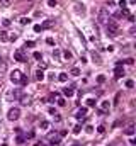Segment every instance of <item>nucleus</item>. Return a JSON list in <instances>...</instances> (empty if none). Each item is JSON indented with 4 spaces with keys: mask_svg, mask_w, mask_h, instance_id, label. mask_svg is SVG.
<instances>
[{
    "mask_svg": "<svg viewBox=\"0 0 136 146\" xmlns=\"http://www.w3.org/2000/svg\"><path fill=\"white\" fill-rule=\"evenodd\" d=\"M15 143H17V145H22V143H24V138H22V136H17V138H15Z\"/></svg>",
    "mask_w": 136,
    "mask_h": 146,
    "instance_id": "obj_29",
    "label": "nucleus"
},
{
    "mask_svg": "<svg viewBox=\"0 0 136 146\" xmlns=\"http://www.w3.org/2000/svg\"><path fill=\"white\" fill-rule=\"evenodd\" d=\"M22 71H19V70H14L12 73H10V80L14 82V83H20V80H22Z\"/></svg>",
    "mask_w": 136,
    "mask_h": 146,
    "instance_id": "obj_4",
    "label": "nucleus"
},
{
    "mask_svg": "<svg viewBox=\"0 0 136 146\" xmlns=\"http://www.w3.org/2000/svg\"><path fill=\"white\" fill-rule=\"evenodd\" d=\"M126 87L128 88H133V87H135V82H133V80H126Z\"/></svg>",
    "mask_w": 136,
    "mask_h": 146,
    "instance_id": "obj_25",
    "label": "nucleus"
},
{
    "mask_svg": "<svg viewBox=\"0 0 136 146\" xmlns=\"http://www.w3.org/2000/svg\"><path fill=\"white\" fill-rule=\"evenodd\" d=\"M56 97H58L56 94H51V95H49V97L46 98V102H55V100H56Z\"/></svg>",
    "mask_w": 136,
    "mask_h": 146,
    "instance_id": "obj_17",
    "label": "nucleus"
},
{
    "mask_svg": "<svg viewBox=\"0 0 136 146\" xmlns=\"http://www.w3.org/2000/svg\"><path fill=\"white\" fill-rule=\"evenodd\" d=\"M107 20H109V12H107V9H100L99 10V22H100V24H106Z\"/></svg>",
    "mask_w": 136,
    "mask_h": 146,
    "instance_id": "obj_5",
    "label": "nucleus"
},
{
    "mask_svg": "<svg viewBox=\"0 0 136 146\" xmlns=\"http://www.w3.org/2000/svg\"><path fill=\"white\" fill-rule=\"evenodd\" d=\"M109 107H111V102H109V100H102V102H100V109H102V110H107Z\"/></svg>",
    "mask_w": 136,
    "mask_h": 146,
    "instance_id": "obj_10",
    "label": "nucleus"
},
{
    "mask_svg": "<svg viewBox=\"0 0 136 146\" xmlns=\"http://www.w3.org/2000/svg\"><path fill=\"white\" fill-rule=\"evenodd\" d=\"M71 146H78V145H71Z\"/></svg>",
    "mask_w": 136,
    "mask_h": 146,
    "instance_id": "obj_42",
    "label": "nucleus"
},
{
    "mask_svg": "<svg viewBox=\"0 0 136 146\" xmlns=\"http://www.w3.org/2000/svg\"><path fill=\"white\" fill-rule=\"evenodd\" d=\"M56 102H58L60 107H65V105H67V102H65V98L63 97H56Z\"/></svg>",
    "mask_w": 136,
    "mask_h": 146,
    "instance_id": "obj_13",
    "label": "nucleus"
},
{
    "mask_svg": "<svg viewBox=\"0 0 136 146\" xmlns=\"http://www.w3.org/2000/svg\"><path fill=\"white\" fill-rule=\"evenodd\" d=\"M87 107H95V100L94 98H87Z\"/></svg>",
    "mask_w": 136,
    "mask_h": 146,
    "instance_id": "obj_16",
    "label": "nucleus"
},
{
    "mask_svg": "<svg viewBox=\"0 0 136 146\" xmlns=\"http://www.w3.org/2000/svg\"><path fill=\"white\" fill-rule=\"evenodd\" d=\"M124 65V59H119V61H116V66H123Z\"/></svg>",
    "mask_w": 136,
    "mask_h": 146,
    "instance_id": "obj_36",
    "label": "nucleus"
},
{
    "mask_svg": "<svg viewBox=\"0 0 136 146\" xmlns=\"http://www.w3.org/2000/svg\"><path fill=\"white\" fill-rule=\"evenodd\" d=\"M32 56H34V59H39V61L43 59V54H41L39 51H34V54H32Z\"/></svg>",
    "mask_w": 136,
    "mask_h": 146,
    "instance_id": "obj_20",
    "label": "nucleus"
},
{
    "mask_svg": "<svg viewBox=\"0 0 136 146\" xmlns=\"http://www.w3.org/2000/svg\"><path fill=\"white\" fill-rule=\"evenodd\" d=\"M119 7H121V9H126V7H128V2H126V0H121V2H119Z\"/></svg>",
    "mask_w": 136,
    "mask_h": 146,
    "instance_id": "obj_27",
    "label": "nucleus"
},
{
    "mask_svg": "<svg viewBox=\"0 0 136 146\" xmlns=\"http://www.w3.org/2000/svg\"><path fill=\"white\" fill-rule=\"evenodd\" d=\"M41 31H43V27H41L39 24H36V26H34V32H41Z\"/></svg>",
    "mask_w": 136,
    "mask_h": 146,
    "instance_id": "obj_32",
    "label": "nucleus"
},
{
    "mask_svg": "<svg viewBox=\"0 0 136 146\" xmlns=\"http://www.w3.org/2000/svg\"><path fill=\"white\" fill-rule=\"evenodd\" d=\"M46 43H48V44H51V46L55 44V41H53V38H48V39H46Z\"/></svg>",
    "mask_w": 136,
    "mask_h": 146,
    "instance_id": "obj_39",
    "label": "nucleus"
},
{
    "mask_svg": "<svg viewBox=\"0 0 136 146\" xmlns=\"http://www.w3.org/2000/svg\"><path fill=\"white\" fill-rule=\"evenodd\" d=\"M61 143V139L58 136H49V146H58Z\"/></svg>",
    "mask_w": 136,
    "mask_h": 146,
    "instance_id": "obj_8",
    "label": "nucleus"
},
{
    "mask_svg": "<svg viewBox=\"0 0 136 146\" xmlns=\"http://www.w3.org/2000/svg\"><path fill=\"white\" fill-rule=\"evenodd\" d=\"M97 131H99V133H100V134H102V133L106 131V127H104V126H99V129H97Z\"/></svg>",
    "mask_w": 136,
    "mask_h": 146,
    "instance_id": "obj_40",
    "label": "nucleus"
},
{
    "mask_svg": "<svg viewBox=\"0 0 136 146\" xmlns=\"http://www.w3.org/2000/svg\"><path fill=\"white\" fill-rule=\"evenodd\" d=\"M124 63H126V65H135V59H133V58H128V59H124Z\"/></svg>",
    "mask_w": 136,
    "mask_h": 146,
    "instance_id": "obj_30",
    "label": "nucleus"
},
{
    "mask_svg": "<svg viewBox=\"0 0 136 146\" xmlns=\"http://www.w3.org/2000/svg\"><path fill=\"white\" fill-rule=\"evenodd\" d=\"M63 56H65V59H71V56H73V54H71V53H70V51H65V53H63Z\"/></svg>",
    "mask_w": 136,
    "mask_h": 146,
    "instance_id": "obj_23",
    "label": "nucleus"
},
{
    "mask_svg": "<svg viewBox=\"0 0 136 146\" xmlns=\"http://www.w3.org/2000/svg\"><path fill=\"white\" fill-rule=\"evenodd\" d=\"M53 24H55V20H44V22L41 24V27H43V29H46V27H51Z\"/></svg>",
    "mask_w": 136,
    "mask_h": 146,
    "instance_id": "obj_11",
    "label": "nucleus"
},
{
    "mask_svg": "<svg viewBox=\"0 0 136 146\" xmlns=\"http://www.w3.org/2000/svg\"><path fill=\"white\" fill-rule=\"evenodd\" d=\"M106 24H107V34L109 36H117L119 34V26H117V22L114 19H109Z\"/></svg>",
    "mask_w": 136,
    "mask_h": 146,
    "instance_id": "obj_1",
    "label": "nucleus"
},
{
    "mask_svg": "<svg viewBox=\"0 0 136 146\" xmlns=\"http://www.w3.org/2000/svg\"><path fill=\"white\" fill-rule=\"evenodd\" d=\"M49 114H51V116H55V114H58V112H56V110H55V109L53 107H49V110H48Z\"/></svg>",
    "mask_w": 136,
    "mask_h": 146,
    "instance_id": "obj_37",
    "label": "nucleus"
},
{
    "mask_svg": "<svg viewBox=\"0 0 136 146\" xmlns=\"http://www.w3.org/2000/svg\"><path fill=\"white\" fill-rule=\"evenodd\" d=\"M9 36H7V32H0V41H7Z\"/></svg>",
    "mask_w": 136,
    "mask_h": 146,
    "instance_id": "obj_24",
    "label": "nucleus"
},
{
    "mask_svg": "<svg viewBox=\"0 0 136 146\" xmlns=\"http://www.w3.org/2000/svg\"><path fill=\"white\" fill-rule=\"evenodd\" d=\"M87 110H88V107H82V109H78V112L75 114V117H77L78 121H82L83 117L87 116Z\"/></svg>",
    "mask_w": 136,
    "mask_h": 146,
    "instance_id": "obj_6",
    "label": "nucleus"
},
{
    "mask_svg": "<svg viewBox=\"0 0 136 146\" xmlns=\"http://www.w3.org/2000/svg\"><path fill=\"white\" fill-rule=\"evenodd\" d=\"M26 46H27V48H32V46H34V41H27Z\"/></svg>",
    "mask_w": 136,
    "mask_h": 146,
    "instance_id": "obj_38",
    "label": "nucleus"
},
{
    "mask_svg": "<svg viewBox=\"0 0 136 146\" xmlns=\"http://www.w3.org/2000/svg\"><path fill=\"white\" fill-rule=\"evenodd\" d=\"M48 127H49L48 121H41V129H48Z\"/></svg>",
    "mask_w": 136,
    "mask_h": 146,
    "instance_id": "obj_22",
    "label": "nucleus"
},
{
    "mask_svg": "<svg viewBox=\"0 0 136 146\" xmlns=\"http://www.w3.org/2000/svg\"><path fill=\"white\" fill-rule=\"evenodd\" d=\"M53 117H55V121H56V122H60V121H61V116H60V114H55Z\"/></svg>",
    "mask_w": 136,
    "mask_h": 146,
    "instance_id": "obj_35",
    "label": "nucleus"
},
{
    "mask_svg": "<svg viewBox=\"0 0 136 146\" xmlns=\"http://www.w3.org/2000/svg\"><path fill=\"white\" fill-rule=\"evenodd\" d=\"M53 56H55V58L58 59L60 56H61V53H60V49H55V51H53Z\"/></svg>",
    "mask_w": 136,
    "mask_h": 146,
    "instance_id": "obj_28",
    "label": "nucleus"
},
{
    "mask_svg": "<svg viewBox=\"0 0 136 146\" xmlns=\"http://www.w3.org/2000/svg\"><path fill=\"white\" fill-rule=\"evenodd\" d=\"M58 80H60V82H67V80H68V75H67V73H60V75H58Z\"/></svg>",
    "mask_w": 136,
    "mask_h": 146,
    "instance_id": "obj_15",
    "label": "nucleus"
},
{
    "mask_svg": "<svg viewBox=\"0 0 136 146\" xmlns=\"http://www.w3.org/2000/svg\"><path fill=\"white\" fill-rule=\"evenodd\" d=\"M85 131H87L88 134H92V133H94V127L92 126H85Z\"/></svg>",
    "mask_w": 136,
    "mask_h": 146,
    "instance_id": "obj_31",
    "label": "nucleus"
},
{
    "mask_svg": "<svg viewBox=\"0 0 136 146\" xmlns=\"http://www.w3.org/2000/svg\"><path fill=\"white\" fill-rule=\"evenodd\" d=\"M70 75H73V77H78V75H80V70H78V68H71Z\"/></svg>",
    "mask_w": 136,
    "mask_h": 146,
    "instance_id": "obj_19",
    "label": "nucleus"
},
{
    "mask_svg": "<svg viewBox=\"0 0 136 146\" xmlns=\"http://www.w3.org/2000/svg\"><path fill=\"white\" fill-rule=\"evenodd\" d=\"M27 83V77L26 75H22V80H20V85H26Z\"/></svg>",
    "mask_w": 136,
    "mask_h": 146,
    "instance_id": "obj_33",
    "label": "nucleus"
},
{
    "mask_svg": "<svg viewBox=\"0 0 136 146\" xmlns=\"http://www.w3.org/2000/svg\"><path fill=\"white\" fill-rule=\"evenodd\" d=\"M14 59H15V61H19V63L27 61V58L24 56V49H15V51H14Z\"/></svg>",
    "mask_w": 136,
    "mask_h": 146,
    "instance_id": "obj_3",
    "label": "nucleus"
},
{
    "mask_svg": "<svg viewBox=\"0 0 136 146\" xmlns=\"http://www.w3.org/2000/svg\"><path fill=\"white\" fill-rule=\"evenodd\" d=\"M0 59H2V58H0Z\"/></svg>",
    "mask_w": 136,
    "mask_h": 146,
    "instance_id": "obj_43",
    "label": "nucleus"
},
{
    "mask_svg": "<svg viewBox=\"0 0 136 146\" xmlns=\"http://www.w3.org/2000/svg\"><path fill=\"white\" fill-rule=\"evenodd\" d=\"M19 117H20V110H19L17 107L10 109V110H9V114H7V119H9V121H17Z\"/></svg>",
    "mask_w": 136,
    "mask_h": 146,
    "instance_id": "obj_2",
    "label": "nucleus"
},
{
    "mask_svg": "<svg viewBox=\"0 0 136 146\" xmlns=\"http://www.w3.org/2000/svg\"><path fill=\"white\" fill-rule=\"evenodd\" d=\"M63 94H65L67 97H71V95L75 94V87H73V85H70V87H65V88H63Z\"/></svg>",
    "mask_w": 136,
    "mask_h": 146,
    "instance_id": "obj_7",
    "label": "nucleus"
},
{
    "mask_svg": "<svg viewBox=\"0 0 136 146\" xmlns=\"http://www.w3.org/2000/svg\"><path fill=\"white\" fill-rule=\"evenodd\" d=\"M114 77L116 78L124 77V70H123V66H116V70H114Z\"/></svg>",
    "mask_w": 136,
    "mask_h": 146,
    "instance_id": "obj_9",
    "label": "nucleus"
},
{
    "mask_svg": "<svg viewBox=\"0 0 136 146\" xmlns=\"http://www.w3.org/2000/svg\"><path fill=\"white\" fill-rule=\"evenodd\" d=\"M48 5L49 7H56V0H48Z\"/></svg>",
    "mask_w": 136,
    "mask_h": 146,
    "instance_id": "obj_34",
    "label": "nucleus"
},
{
    "mask_svg": "<svg viewBox=\"0 0 136 146\" xmlns=\"http://www.w3.org/2000/svg\"><path fill=\"white\" fill-rule=\"evenodd\" d=\"M36 80H39V82H43V80H44V73H43L41 70H38V73H36Z\"/></svg>",
    "mask_w": 136,
    "mask_h": 146,
    "instance_id": "obj_14",
    "label": "nucleus"
},
{
    "mask_svg": "<svg viewBox=\"0 0 136 146\" xmlns=\"http://www.w3.org/2000/svg\"><path fill=\"white\" fill-rule=\"evenodd\" d=\"M19 22L22 24V26H26V24H29V22H31V19H27V17H20Z\"/></svg>",
    "mask_w": 136,
    "mask_h": 146,
    "instance_id": "obj_18",
    "label": "nucleus"
},
{
    "mask_svg": "<svg viewBox=\"0 0 136 146\" xmlns=\"http://www.w3.org/2000/svg\"><path fill=\"white\" fill-rule=\"evenodd\" d=\"M97 82H99V83H104V82H106V75H99Z\"/></svg>",
    "mask_w": 136,
    "mask_h": 146,
    "instance_id": "obj_26",
    "label": "nucleus"
},
{
    "mask_svg": "<svg viewBox=\"0 0 136 146\" xmlns=\"http://www.w3.org/2000/svg\"><path fill=\"white\" fill-rule=\"evenodd\" d=\"M80 131H82V126L80 124H77V126L73 127V134H80Z\"/></svg>",
    "mask_w": 136,
    "mask_h": 146,
    "instance_id": "obj_21",
    "label": "nucleus"
},
{
    "mask_svg": "<svg viewBox=\"0 0 136 146\" xmlns=\"http://www.w3.org/2000/svg\"><path fill=\"white\" fill-rule=\"evenodd\" d=\"M124 133H126V134H129V136H133V134H135V126H133V124H131V126H128Z\"/></svg>",
    "mask_w": 136,
    "mask_h": 146,
    "instance_id": "obj_12",
    "label": "nucleus"
},
{
    "mask_svg": "<svg viewBox=\"0 0 136 146\" xmlns=\"http://www.w3.org/2000/svg\"><path fill=\"white\" fill-rule=\"evenodd\" d=\"M27 138H29V139L31 138H34V131H29V133H27Z\"/></svg>",
    "mask_w": 136,
    "mask_h": 146,
    "instance_id": "obj_41",
    "label": "nucleus"
}]
</instances>
